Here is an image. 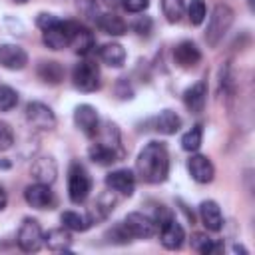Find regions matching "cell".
Segmentation results:
<instances>
[{"label":"cell","instance_id":"cell-1","mask_svg":"<svg viewBox=\"0 0 255 255\" xmlns=\"http://www.w3.org/2000/svg\"><path fill=\"white\" fill-rule=\"evenodd\" d=\"M135 173L145 183H163L169 175V153L163 141H149L137 153Z\"/></svg>","mask_w":255,"mask_h":255},{"label":"cell","instance_id":"cell-2","mask_svg":"<svg viewBox=\"0 0 255 255\" xmlns=\"http://www.w3.org/2000/svg\"><path fill=\"white\" fill-rule=\"evenodd\" d=\"M233 18H235V12L231 6L227 4H217L209 16V22H207V28H205V42L207 46L215 48L223 36L229 32L231 24H233Z\"/></svg>","mask_w":255,"mask_h":255},{"label":"cell","instance_id":"cell-3","mask_svg":"<svg viewBox=\"0 0 255 255\" xmlns=\"http://www.w3.org/2000/svg\"><path fill=\"white\" fill-rule=\"evenodd\" d=\"M92 191V177L90 173L86 171V167L78 161H74L70 165V171H68V195H70V201L72 203H84L88 199Z\"/></svg>","mask_w":255,"mask_h":255},{"label":"cell","instance_id":"cell-4","mask_svg":"<svg viewBox=\"0 0 255 255\" xmlns=\"http://www.w3.org/2000/svg\"><path fill=\"white\" fill-rule=\"evenodd\" d=\"M72 82H74V88L80 90V92H96L100 90V68L98 64L90 62V60H82L74 66L72 70Z\"/></svg>","mask_w":255,"mask_h":255},{"label":"cell","instance_id":"cell-5","mask_svg":"<svg viewBox=\"0 0 255 255\" xmlns=\"http://www.w3.org/2000/svg\"><path fill=\"white\" fill-rule=\"evenodd\" d=\"M16 243L26 253H36L44 245V231H42L38 219L26 217L22 221V225L18 229V235H16Z\"/></svg>","mask_w":255,"mask_h":255},{"label":"cell","instance_id":"cell-6","mask_svg":"<svg viewBox=\"0 0 255 255\" xmlns=\"http://www.w3.org/2000/svg\"><path fill=\"white\" fill-rule=\"evenodd\" d=\"M74 28H76V22H72V20H58L52 28L44 30V38L42 40H44V44L50 50H64L66 46H70Z\"/></svg>","mask_w":255,"mask_h":255},{"label":"cell","instance_id":"cell-7","mask_svg":"<svg viewBox=\"0 0 255 255\" xmlns=\"http://www.w3.org/2000/svg\"><path fill=\"white\" fill-rule=\"evenodd\" d=\"M74 122H76L78 129H80L86 137H90V139H94V137L98 135L100 126H102L100 116H98V110H96L94 106H90V104H80V106H76V110H74Z\"/></svg>","mask_w":255,"mask_h":255},{"label":"cell","instance_id":"cell-8","mask_svg":"<svg viewBox=\"0 0 255 255\" xmlns=\"http://www.w3.org/2000/svg\"><path fill=\"white\" fill-rule=\"evenodd\" d=\"M26 120L32 128L48 131L56 128V114L52 112L50 106L42 104V102H30L26 106Z\"/></svg>","mask_w":255,"mask_h":255},{"label":"cell","instance_id":"cell-9","mask_svg":"<svg viewBox=\"0 0 255 255\" xmlns=\"http://www.w3.org/2000/svg\"><path fill=\"white\" fill-rule=\"evenodd\" d=\"M122 223H124L126 229L129 231L131 239H149V237L155 235V229H157L155 221H153L151 217L139 213V211H131V213H128L126 219H124Z\"/></svg>","mask_w":255,"mask_h":255},{"label":"cell","instance_id":"cell-10","mask_svg":"<svg viewBox=\"0 0 255 255\" xmlns=\"http://www.w3.org/2000/svg\"><path fill=\"white\" fill-rule=\"evenodd\" d=\"M24 199L30 207L34 209H52L56 205V197H54V191L50 189L48 183H32L24 189Z\"/></svg>","mask_w":255,"mask_h":255},{"label":"cell","instance_id":"cell-11","mask_svg":"<svg viewBox=\"0 0 255 255\" xmlns=\"http://www.w3.org/2000/svg\"><path fill=\"white\" fill-rule=\"evenodd\" d=\"M159 241L165 249L169 251H175L183 245L185 241V231L181 227V223L171 215L169 219H165L161 225H159Z\"/></svg>","mask_w":255,"mask_h":255},{"label":"cell","instance_id":"cell-12","mask_svg":"<svg viewBox=\"0 0 255 255\" xmlns=\"http://www.w3.org/2000/svg\"><path fill=\"white\" fill-rule=\"evenodd\" d=\"M187 171H189L191 179L197 183H211L215 177V167H213L211 159L201 153H195L187 159Z\"/></svg>","mask_w":255,"mask_h":255},{"label":"cell","instance_id":"cell-13","mask_svg":"<svg viewBox=\"0 0 255 255\" xmlns=\"http://www.w3.org/2000/svg\"><path fill=\"white\" fill-rule=\"evenodd\" d=\"M28 64V54L18 44H0V66L6 70H24Z\"/></svg>","mask_w":255,"mask_h":255},{"label":"cell","instance_id":"cell-14","mask_svg":"<svg viewBox=\"0 0 255 255\" xmlns=\"http://www.w3.org/2000/svg\"><path fill=\"white\" fill-rule=\"evenodd\" d=\"M106 185L122 195H131L135 189V173L131 169H116L106 175Z\"/></svg>","mask_w":255,"mask_h":255},{"label":"cell","instance_id":"cell-15","mask_svg":"<svg viewBox=\"0 0 255 255\" xmlns=\"http://www.w3.org/2000/svg\"><path fill=\"white\" fill-rule=\"evenodd\" d=\"M183 104L191 114H201L207 104V82L197 80L183 92Z\"/></svg>","mask_w":255,"mask_h":255},{"label":"cell","instance_id":"cell-16","mask_svg":"<svg viewBox=\"0 0 255 255\" xmlns=\"http://www.w3.org/2000/svg\"><path fill=\"white\" fill-rule=\"evenodd\" d=\"M30 173L36 181L40 183H54L56 181V175H58V163L52 155H40L32 161V167H30Z\"/></svg>","mask_w":255,"mask_h":255},{"label":"cell","instance_id":"cell-17","mask_svg":"<svg viewBox=\"0 0 255 255\" xmlns=\"http://www.w3.org/2000/svg\"><path fill=\"white\" fill-rule=\"evenodd\" d=\"M199 219L207 231L217 233L223 229V213H221V207L217 205V201H213V199H205L199 203Z\"/></svg>","mask_w":255,"mask_h":255},{"label":"cell","instance_id":"cell-18","mask_svg":"<svg viewBox=\"0 0 255 255\" xmlns=\"http://www.w3.org/2000/svg\"><path fill=\"white\" fill-rule=\"evenodd\" d=\"M173 60L181 68H193L201 62V50L191 40H183L173 48Z\"/></svg>","mask_w":255,"mask_h":255},{"label":"cell","instance_id":"cell-19","mask_svg":"<svg viewBox=\"0 0 255 255\" xmlns=\"http://www.w3.org/2000/svg\"><path fill=\"white\" fill-rule=\"evenodd\" d=\"M88 155L98 165H112V163H116L124 157V149H116V147H112L104 141H96V143L90 145Z\"/></svg>","mask_w":255,"mask_h":255},{"label":"cell","instance_id":"cell-20","mask_svg":"<svg viewBox=\"0 0 255 255\" xmlns=\"http://www.w3.org/2000/svg\"><path fill=\"white\" fill-rule=\"evenodd\" d=\"M44 245L50 251H56V253L70 251V247H72V233H70V229H66L64 225L56 227V229H50L48 233H44Z\"/></svg>","mask_w":255,"mask_h":255},{"label":"cell","instance_id":"cell-21","mask_svg":"<svg viewBox=\"0 0 255 255\" xmlns=\"http://www.w3.org/2000/svg\"><path fill=\"white\" fill-rule=\"evenodd\" d=\"M70 46L74 48L76 54L80 56H88L92 52V48L96 46V40H94V34L76 22V28H74V34H72V40H70Z\"/></svg>","mask_w":255,"mask_h":255},{"label":"cell","instance_id":"cell-22","mask_svg":"<svg viewBox=\"0 0 255 255\" xmlns=\"http://www.w3.org/2000/svg\"><path fill=\"white\" fill-rule=\"evenodd\" d=\"M96 24H98V28L104 34H110V36H124L128 32V24L124 22V18L118 16V14H114V12L100 14L96 18Z\"/></svg>","mask_w":255,"mask_h":255},{"label":"cell","instance_id":"cell-23","mask_svg":"<svg viewBox=\"0 0 255 255\" xmlns=\"http://www.w3.org/2000/svg\"><path fill=\"white\" fill-rule=\"evenodd\" d=\"M38 78L44 82V84H50V86H56L64 80V68L60 62H54V60H44L38 64Z\"/></svg>","mask_w":255,"mask_h":255},{"label":"cell","instance_id":"cell-24","mask_svg":"<svg viewBox=\"0 0 255 255\" xmlns=\"http://www.w3.org/2000/svg\"><path fill=\"white\" fill-rule=\"evenodd\" d=\"M100 58H102L104 64H108V66H112V68H120V66H124V62H126V50H124L122 44L110 42V44H104V46L100 48Z\"/></svg>","mask_w":255,"mask_h":255},{"label":"cell","instance_id":"cell-25","mask_svg":"<svg viewBox=\"0 0 255 255\" xmlns=\"http://www.w3.org/2000/svg\"><path fill=\"white\" fill-rule=\"evenodd\" d=\"M181 128V118L173 112V110H161L159 116L155 118V129L159 133L171 135Z\"/></svg>","mask_w":255,"mask_h":255},{"label":"cell","instance_id":"cell-26","mask_svg":"<svg viewBox=\"0 0 255 255\" xmlns=\"http://www.w3.org/2000/svg\"><path fill=\"white\" fill-rule=\"evenodd\" d=\"M191 247L203 255H213L223 251V245L211 237H207V233H193L191 235Z\"/></svg>","mask_w":255,"mask_h":255},{"label":"cell","instance_id":"cell-27","mask_svg":"<svg viewBox=\"0 0 255 255\" xmlns=\"http://www.w3.org/2000/svg\"><path fill=\"white\" fill-rule=\"evenodd\" d=\"M114 205H116V197H114V193H112V191H108V193L100 195V197H98V203L94 205L92 213L88 215V217H90V221L94 223V221H98V219H106V217L114 211Z\"/></svg>","mask_w":255,"mask_h":255},{"label":"cell","instance_id":"cell-28","mask_svg":"<svg viewBox=\"0 0 255 255\" xmlns=\"http://www.w3.org/2000/svg\"><path fill=\"white\" fill-rule=\"evenodd\" d=\"M60 221H62V225L66 227V229H70V231H86L90 225H92V221H90V217L88 215H82V213H78V211H64L62 213V217H60Z\"/></svg>","mask_w":255,"mask_h":255},{"label":"cell","instance_id":"cell-29","mask_svg":"<svg viewBox=\"0 0 255 255\" xmlns=\"http://www.w3.org/2000/svg\"><path fill=\"white\" fill-rule=\"evenodd\" d=\"M203 143V126L201 124H195L191 129H187L183 135H181V147L185 151H197Z\"/></svg>","mask_w":255,"mask_h":255},{"label":"cell","instance_id":"cell-30","mask_svg":"<svg viewBox=\"0 0 255 255\" xmlns=\"http://www.w3.org/2000/svg\"><path fill=\"white\" fill-rule=\"evenodd\" d=\"M183 10H185V0H161V12L165 20L171 24L181 20Z\"/></svg>","mask_w":255,"mask_h":255},{"label":"cell","instance_id":"cell-31","mask_svg":"<svg viewBox=\"0 0 255 255\" xmlns=\"http://www.w3.org/2000/svg\"><path fill=\"white\" fill-rule=\"evenodd\" d=\"M187 16H189V22L193 26H199L205 16H207V6L203 0H191L189 6H187Z\"/></svg>","mask_w":255,"mask_h":255},{"label":"cell","instance_id":"cell-32","mask_svg":"<svg viewBox=\"0 0 255 255\" xmlns=\"http://www.w3.org/2000/svg\"><path fill=\"white\" fill-rule=\"evenodd\" d=\"M18 106V92L10 86H0V112H10Z\"/></svg>","mask_w":255,"mask_h":255},{"label":"cell","instance_id":"cell-33","mask_svg":"<svg viewBox=\"0 0 255 255\" xmlns=\"http://www.w3.org/2000/svg\"><path fill=\"white\" fill-rule=\"evenodd\" d=\"M106 237H110V241L112 243H120V245H124V243H129L131 241V235H129V231L126 229V225L120 221V223H116L108 233H106Z\"/></svg>","mask_w":255,"mask_h":255},{"label":"cell","instance_id":"cell-34","mask_svg":"<svg viewBox=\"0 0 255 255\" xmlns=\"http://www.w3.org/2000/svg\"><path fill=\"white\" fill-rule=\"evenodd\" d=\"M14 145V131L6 122H0V151H6Z\"/></svg>","mask_w":255,"mask_h":255},{"label":"cell","instance_id":"cell-35","mask_svg":"<svg viewBox=\"0 0 255 255\" xmlns=\"http://www.w3.org/2000/svg\"><path fill=\"white\" fill-rule=\"evenodd\" d=\"M147 6H149V0H122V8L131 14H139L147 10Z\"/></svg>","mask_w":255,"mask_h":255},{"label":"cell","instance_id":"cell-36","mask_svg":"<svg viewBox=\"0 0 255 255\" xmlns=\"http://www.w3.org/2000/svg\"><path fill=\"white\" fill-rule=\"evenodd\" d=\"M151 28H153V20L149 16H141L133 22V30L139 34V36H149L151 34Z\"/></svg>","mask_w":255,"mask_h":255},{"label":"cell","instance_id":"cell-37","mask_svg":"<svg viewBox=\"0 0 255 255\" xmlns=\"http://www.w3.org/2000/svg\"><path fill=\"white\" fill-rule=\"evenodd\" d=\"M58 20H60L58 16L48 14V12H42V14H38V18H36V26H38L40 30H48V28H52Z\"/></svg>","mask_w":255,"mask_h":255},{"label":"cell","instance_id":"cell-38","mask_svg":"<svg viewBox=\"0 0 255 255\" xmlns=\"http://www.w3.org/2000/svg\"><path fill=\"white\" fill-rule=\"evenodd\" d=\"M6 203H8V195H6V191L0 187V211L6 207Z\"/></svg>","mask_w":255,"mask_h":255},{"label":"cell","instance_id":"cell-39","mask_svg":"<svg viewBox=\"0 0 255 255\" xmlns=\"http://www.w3.org/2000/svg\"><path fill=\"white\" fill-rule=\"evenodd\" d=\"M233 251H241V253H247V249H245V247H241V245H235V247H233Z\"/></svg>","mask_w":255,"mask_h":255},{"label":"cell","instance_id":"cell-40","mask_svg":"<svg viewBox=\"0 0 255 255\" xmlns=\"http://www.w3.org/2000/svg\"><path fill=\"white\" fill-rule=\"evenodd\" d=\"M0 167H10V163L8 161H0Z\"/></svg>","mask_w":255,"mask_h":255},{"label":"cell","instance_id":"cell-41","mask_svg":"<svg viewBox=\"0 0 255 255\" xmlns=\"http://www.w3.org/2000/svg\"><path fill=\"white\" fill-rule=\"evenodd\" d=\"M14 2H16V4H26L28 0H14Z\"/></svg>","mask_w":255,"mask_h":255},{"label":"cell","instance_id":"cell-42","mask_svg":"<svg viewBox=\"0 0 255 255\" xmlns=\"http://www.w3.org/2000/svg\"><path fill=\"white\" fill-rule=\"evenodd\" d=\"M247 2H249V8L253 10V0H247Z\"/></svg>","mask_w":255,"mask_h":255},{"label":"cell","instance_id":"cell-43","mask_svg":"<svg viewBox=\"0 0 255 255\" xmlns=\"http://www.w3.org/2000/svg\"><path fill=\"white\" fill-rule=\"evenodd\" d=\"M104 2H112V0H104Z\"/></svg>","mask_w":255,"mask_h":255}]
</instances>
